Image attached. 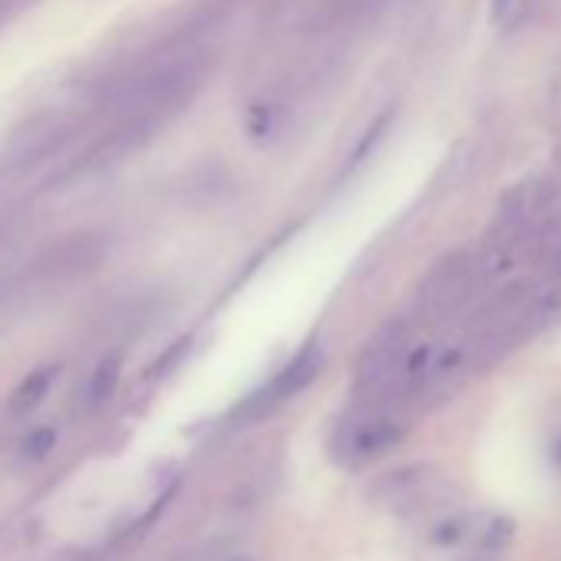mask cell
<instances>
[{"mask_svg":"<svg viewBox=\"0 0 561 561\" xmlns=\"http://www.w3.org/2000/svg\"><path fill=\"white\" fill-rule=\"evenodd\" d=\"M202 80L205 60L195 54H175L116 80L106 93V106L113 110L116 123H139L156 133L172 113L192 103Z\"/></svg>","mask_w":561,"mask_h":561,"instance_id":"cell-1","label":"cell"},{"mask_svg":"<svg viewBox=\"0 0 561 561\" xmlns=\"http://www.w3.org/2000/svg\"><path fill=\"white\" fill-rule=\"evenodd\" d=\"M400 439H403V423L393 416V410L387 403L360 400L357 410H351L334 433V456L347 466H360L383 456Z\"/></svg>","mask_w":561,"mask_h":561,"instance_id":"cell-4","label":"cell"},{"mask_svg":"<svg viewBox=\"0 0 561 561\" xmlns=\"http://www.w3.org/2000/svg\"><path fill=\"white\" fill-rule=\"evenodd\" d=\"M57 374H60V367H41V370L27 374V377L21 380V387L14 390V397H11V416H24V413L37 410L41 400L50 393Z\"/></svg>","mask_w":561,"mask_h":561,"instance_id":"cell-9","label":"cell"},{"mask_svg":"<svg viewBox=\"0 0 561 561\" xmlns=\"http://www.w3.org/2000/svg\"><path fill=\"white\" fill-rule=\"evenodd\" d=\"M119 377H123V357L119 354H106L96 370L90 374L87 380V390H83V400H87V410H100L113 400L116 387H119Z\"/></svg>","mask_w":561,"mask_h":561,"instance_id":"cell-8","label":"cell"},{"mask_svg":"<svg viewBox=\"0 0 561 561\" xmlns=\"http://www.w3.org/2000/svg\"><path fill=\"white\" fill-rule=\"evenodd\" d=\"M515 4H518V0H492V18H495L499 24H505L508 14L515 11Z\"/></svg>","mask_w":561,"mask_h":561,"instance_id":"cell-13","label":"cell"},{"mask_svg":"<svg viewBox=\"0 0 561 561\" xmlns=\"http://www.w3.org/2000/svg\"><path fill=\"white\" fill-rule=\"evenodd\" d=\"M321 367H324V347L318 341L305 344L288 367H280L274 374L271 383H264L257 393H251L244 400V407L238 410V416L241 420H264V416H271L274 410H280L288 400H295L305 387H311L314 377L321 374Z\"/></svg>","mask_w":561,"mask_h":561,"instance_id":"cell-5","label":"cell"},{"mask_svg":"<svg viewBox=\"0 0 561 561\" xmlns=\"http://www.w3.org/2000/svg\"><path fill=\"white\" fill-rule=\"evenodd\" d=\"M439 485H443V476H436L426 466H410V469H397L383 476L374 485V499L383 502L397 515H416L443 499Z\"/></svg>","mask_w":561,"mask_h":561,"instance_id":"cell-7","label":"cell"},{"mask_svg":"<svg viewBox=\"0 0 561 561\" xmlns=\"http://www.w3.org/2000/svg\"><path fill=\"white\" fill-rule=\"evenodd\" d=\"M106 248L100 238L93 234H73V238H60L50 248H44L34 264H31V280L37 285H70V280L83 277L87 271H93L103 261Z\"/></svg>","mask_w":561,"mask_h":561,"instance_id":"cell-6","label":"cell"},{"mask_svg":"<svg viewBox=\"0 0 561 561\" xmlns=\"http://www.w3.org/2000/svg\"><path fill=\"white\" fill-rule=\"evenodd\" d=\"M179 561H208L205 554H185V558H179Z\"/></svg>","mask_w":561,"mask_h":561,"instance_id":"cell-15","label":"cell"},{"mask_svg":"<svg viewBox=\"0 0 561 561\" xmlns=\"http://www.w3.org/2000/svg\"><path fill=\"white\" fill-rule=\"evenodd\" d=\"M11 291H14V280H11L8 274H0V308H4V305H8Z\"/></svg>","mask_w":561,"mask_h":561,"instance_id":"cell-14","label":"cell"},{"mask_svg":"<svg viewBox=\"0 0 561 561\" xmlns=\"http://www.w3.org/2000/svg\"><path fill=\"white\" fill-rule=\"evenodd\" d=\"M482 261H476L472 254L466 251H453L446 257H439L426 277L420 280V288H416V308L423 318L430 321H443L456 311L466 308V301L479 291L482 285Z\"/></svg>","mask_w":561,"mask_h":561,"instance_id":"cell-3","label":"cell"},{"mask_svg":"<svg viewBox=\"0 0 561 561\" xmlns=\"http://www.w3.org/2000/svg\"><path fill=\"white\" fill-rule=\"evenodd\" d=\"M57 446V430L54 426H37L34 433H27V439L21 443V456L31 462H41L54 453Z\"/></svg>","mask_w":561,"mask_h":561,"instance_id":"cell-12","label":"cell"},{"mask_svg":"<svg viewBox=\"0 0 561 561\" xmlns=\"http://www.w3.org/2000/svg\"><path fill=\"white\" fill-rule=\"evenodd\" d=\"M285 119H288V110L280 103H257L248 110V136L254 142H271L280 129H285Z\"/></svg>","mask_w":561,"mask_h":561,"instance_id":"cell-11","label":"cell"},{"mask_svg":"<svg viewBox=\"0 0 561 561\" xmlns=\"http://www.w3.org/2000/svg\"><path fill=\"white\" fill-rule=\"evenodd\" d=\"M410 351H413V334L403 321L380 324L357 357V370H354L357 400L387 403L390 397L403 393V367Z\"/></svg>","mask_w":561,"mask_h":561,"instance_id":"cell-2","label":"cell"},{"mask_svg":"<svg viewBox=\"0 0 561 561\" xmlns=\"http://www.w3.org/2000/svg\"><path fill=\"white\" fill-rule=\"evenodd\" d=\"M512 531H515V525L508 518H492V525L472 541V548L466 551L462 561H499V554L512 541Z\"/></svg>","mask_w":561,"mask_h":561,"instance_id":"cell-10","label":"cell"}]
</instances>
